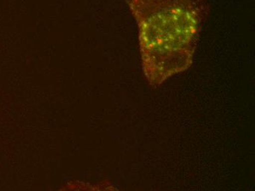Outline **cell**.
<instances>
[{"instance_id":"obj_1","label":"cell","mask_w":255,"mask_h":191,"mask_svg":"<svg viewBox=\"0 0 255 191\" xmlns=\"http://www.w3.org/2000/svg\"><path fill=\"white\" fill-rule=\"evenodd\" d=\"M137 24L143 72L158 86L190 67L208 0H126Z\"/></svg>"}]
</instances>
